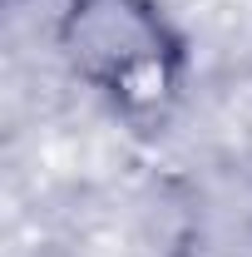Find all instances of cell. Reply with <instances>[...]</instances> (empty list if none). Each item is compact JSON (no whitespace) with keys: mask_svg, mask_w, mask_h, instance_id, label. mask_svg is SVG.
<instances>
[{"mask_svg":"<svg viewBox=\"0 0 252 257\" xmlns=\"http://www.w3.org/2000/svg\"><path fill=\"white\" fill-rule=\"evenodd\" d=\"M60 60L119 119H163L188 79V40L158 0H64L55 25Z\"/></svg>","mask_w":252,"mask_h":257,"instance_id":"6da1fadb","label":"cell"}]
</instances>
